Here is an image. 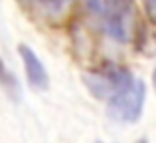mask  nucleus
<instances>
[{"mask_svg":"<svg viewBox=\"0 0 156 143\" xmlns=\"http://www.w3.org/2000/svg\"><path fill=\"white\" fill-rule=\"evenodd\" d=\"M103 28L115 42L129 44L138 36V10L134 0H99Z\"/></svg>","mask_w":156,"mask_h":143,"instance_id":"f257e3e1","label":"nucleus"},{"mask_svg":"<svg viewBox=\"0 0 156 143\" xmlns=\"http://www.w3.org/2000/svg\"><path fill=\"white\" fill-rule=\"evenodd\" d=\"M28 14L42 22H59L65 16L71 0H18Z\"/></svg>","mask_w":156,"mask_h":143,"instance_id":"39448f33","label":"nucleus"},{"mask_svg":"<svg viewBox=\"0 0 156 143\" xmlns=\"http://www.w3.org/2000/svg\"><path fill=\"white\" fill-rule=\"evenodd\" d=\"M0 85H2V89L10 97L20 100V96H22V85H20V81L16 80V76L8 70V66L2 60H0Z\"/></svg>","mask_w":156,"mask_h":143,"instance_id":"423d86ee","label":"nucleus"},{"mask_svg":"<svg viewBox=\"0 0 156 143\" xmlns=\"http://www.w3.org/2000/svg\"><path fill=\"white\" fill-rule=\"evenodd\" d=\"M152 84H154V89H156V68H154V72H152Z\"/></svg>","mask_w":156,"mask_h":143,"instance_id":"1a4fd4ad","label":"nucleus"},{"mask_svg":"<svg viewBox=\"0 0 156 143\" xmlns=\"http://www.w3.org/2000/svg\"><path fill=\"white\" fill-rule=\"evenodd\" d=\"M130 70H126L125 66H117V64L107 62L105 66L97 68V70L89 72L83 76V81L87 85V89L97 97V100H111L121 88H125L130 80H133Z\"/></svg>","mask_w":156,"mask_h":143,"instance_id":"7ed1b4c3","label":"nucleus"},{"mask_svg":"<svg viewBox=\"0 0 156 143\" xmlns=\"http://www.w3.org/2000/svg\"><path fill=\"white\" fill-rule=\"evenodd\" d=\"M85 8H87L89 12H93V14H99V0H83Z\"/></svg>","mask_w":156,"mask_h":143,"instance_id":"6e6552de","label":"nucleus"},{"mask_svg":"<svg viewBox=\"0 0 156 143\" xmlns=\"http://www.w3.org/2000/svg\"><path fill=\"white\" fill-rule=\"evenodd\" d=\"M18 54H20L22 64H24V72H26L28 84L34 89H38V92H44V89L50 88V76H48V70L44 66V62L38 58V54L28 44H20Z\"/></svg>","mask_w":156,"mask_h":143,"instance_id":"20e7f679","label":"nucleus"},{"mask_svg":"<svg viewBox=\"0 0 156 143\" xmlns=\"http://www.w3.org/2000/svg\"><path fill=\"white\" fill-rule=\"evenodd\" d=\"M142 4H144V12L148 16V20L156 24V0H142Z\"/></svg>","mask_w":156,"mask_h":143,"instance_id":"0eeeda50","label":"nucleus"},{"mask_svg":"<svg viewBox=\"0 0 156 143\" xmlns=\"http://www.w3.org/2000/svg\"><path fill=\"white\" fill-rule=\"evenodd\" d=\"M146 100V85L142 80L133 77L111 100H107V113L119 123H134L140 119Z\"/></svg>","mask_w":156,"mask_h":143,"instance_id":"f03ea898","label":"nucleus"}]
</instances>
